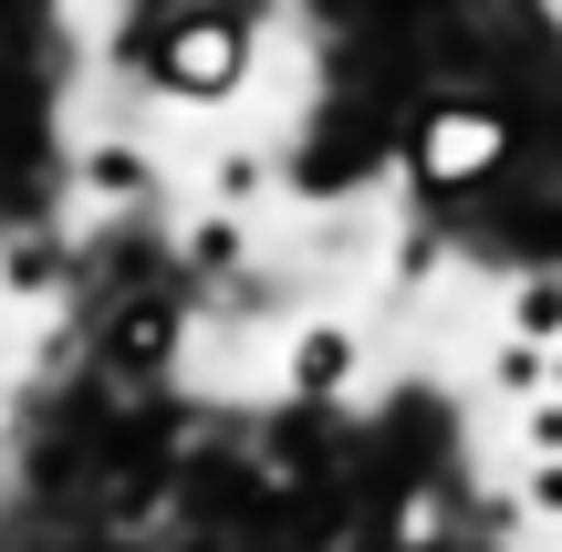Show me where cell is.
Instances as JSON below:
<instances>
[{
  "mask_svg": "<svg viewBox=\"0 0 562 552\" xmlns=\"http://www.w3.org/2000/svg\"><path fill=\"white\" fill-rule=\"evenodd\" d=\"M229 74H240V32H229V21H188V32L167 42V83H188V94H220Z\"/></svg>",
  "mask_w": 562,
  "mask_h": 552,
  "instance_id": "7a4b0ae2",
  "label": "cell"
},
{
  "mask_svg": "<svg viewBox=\"0 0 562 552\" xmlns=\"http://www.w3.org/2000/svg\"><path fill=\"white\" fill-rule=\"evenodd\" d=\"M344 375H355V345H344V334H302V354H292V386H302V396H334Z\"/></svg>",
  "mask_w": 562,
  "mask_h": 552,
  "instance_id": "3957f363",
  "label": "cell"
},
{
  "mask_svg": "<svg viewBox=\"0 0 562 552\" xmlns=\"http://www.w3.org/2000/svg\"><path fill=\"white\" fill-rule=\"evenodd\" d=\"M501 125H490V115H427V136H417V167H427V178H438V188H469V178H480V167H501Z\"/></svg>",
  "mask_w": 562,
  "mask_h": 552,
  "instance_id": "6da1fadb",
  "label": "cell"
}]
</instances>
